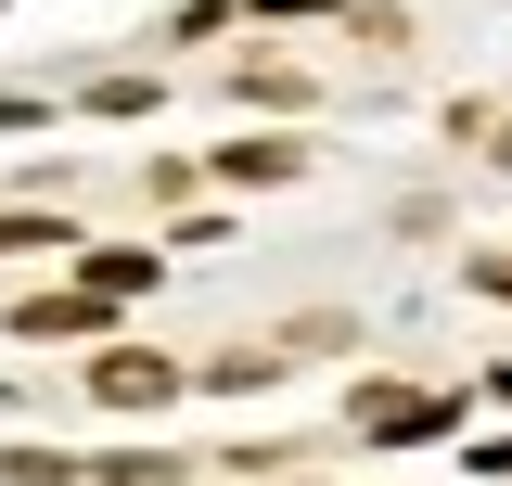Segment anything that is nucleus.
Instances as JSON below:
<instances>
[{"label":"nucleus","mask_w":512,"mask_h":486,"mask_svg":"<svg viewBox=\"0 0 512 486\" xmlns=\"http://www.w3.org/2000/svg\"><path fill=\"white\" fill-rule=\"evenodd\" d=\"M167 384H180V371L154 359V346H116V359L90 371V397H103V410H167Z\"/></svg>","instance_id":"f257e3e1"},{"label":"nucleus","mask_w":512,"mask_h":486,"mask_svg":"<svg viewBox=\"0 0 512 486\" xmlns=\"http://www.w3.org/2000/svg\"><path fill=\"white\" fill-rule=\"evenodd\" d=\"M90 295H154V256H141V243H103V256H90Z\"/></svg>","instance_id":"f03ea898"},{"label":"nucleus","mask_w":512,"mask_h":486,"mask_svg":"<svg viewBox=\"0 0 512 486\" xmlns=\"http://www.w3.org/2000/svg\"><path fill=\"white\" fill-rule=\"evenodd\" d=\"M359 423H372V435H436L448 397H359Z\"/></svg>","instance_id":"7ed1b4c3"},{"label":"nucleus","mask_w":512,"mask_h":486,"mask_svg":"<svg viewBox=\"0 0 512 486\" xmlns=\"http://www.w3.org/2000/svg\"><path fill=\"white\" fill-rule=\"evenodd\" d=\"M103 307H116V295H39V307H26V320H13V333H90Z\"/></svg>","instance_id":"20e7f679"},{"label":"nucleus","mask_w":512,"mask_h":486,"mask_svg":"<svg viewBox=\"0 0 512 486\" xmlns=\"http://www.w3.org/2000/svg\"><path fill=\"white\" fill-rule=\"evenodd\" d=\"M218 167H231V180H282V167H295V141H231Z\"/></svg>","instance_id":"39448f33"},{"label":"nucleus","mask_w":512,"mask_h":486,"mask_svg":"<svg viewBox=\"0 0 512 486\" xmlns=\"http://www.w3.org/2000/svg\"><path fill=\"white\" fill-rule=\"evenodd\" d=\"M0 486H64V448H0Z\"/></svg>","instance_id":"423d86ee"},{"label":"nucleus","mask_w":512,"mask_h":486,"mask_svg":"<svg viewBox=\"0 0 512 486\" xmlns=\"http://www.w3.org/2000/svg\"><path fill=\"white\" fill-rule=\"evenodd\" d=\"M39 243H64V218H0V256H39Z\"/></svg>","instance_id":"0eeeda50"},{"label":"nucleus","mask_w":512,"mask_h":486,"mask_svg":"<svg viewBox=\"0 0 512 486\" xmlns=\"http://www.w3.org/2000/svg\"><path fill=\"white\" fill-rule=\"evenodd\" d=\"M474 474H512V435H487V448H474Z\"/></svg>","instance_id":"6e6552de"},{"label":"nucleus","mask_w":512,"mask_h":486,"mask_svg":"<svg viewBox=\"0 0 512 486\" xmlns=\"http://www.w3.org/2000/svg\"><path fill=\"white\" fill-rule=\"evenodd\" d=\"M474 282H487V295H512V256H474Z\"/></svg>","instance_id":"1a4fd4ad"},{"label":"nucleus","mask_w":512,"mask_h":486,"mask_svg":"<svg viewBox=\"0 0 512 486\" xmlns=\"http://www.w3.org/2000/svg\"><path fill=\"white\" fill-rule=\"evenodd\" d=\"M487 154H500V167H512V116H500V141H487Z\"/></svg>","instance_id":"9d476101"}]
</instances>
